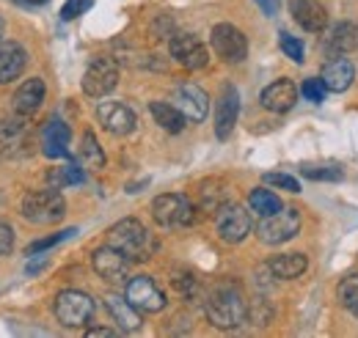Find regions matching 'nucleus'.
<instances>
[{"label":"nucleus","instance_id":"1","mask_svg":"<svg viewBox=\"0 0 358 338\" xmlns=\"http://www.w3.org/2000/svg\"><path fill=\"white\" fill-rule=\"evenodd\" d=\"M207 319L221 328V330H234L248 319V302L240 289L234 286H218L207 297Z\"/></svg>","mask_w":358,"mask_h":338},{"label":"nucleus","instance_id":"2","mask_svg":"<svg viewBox=\"0 0 358 338\" xmlns=\"http://www.w3.org/2000/svg\"><path fill=\"white\" fill-rule=\"evenodd\" d=\"M108 245H113L116 251H122L127 258H135V261L149 258L152 251H155L152 234L135 217H124V220H119L116 226L108 228Z\"/></svg>","mask_w":358,"mask_h":338},{"label":"nucleus","instance_id":"3","mask_svg":"<svg viewBox=\"0 0 358 338\" xmlns=\"http://www.w3.org/2000/svg\"><path fill=\"white\" fill-rule=\"evenodd\" d=\"M66 214V201L58 193V187H47V190H34L22 198V217L28 223L36 226H50L58 223Z\"/></svg>","mask_w":358,"mask_h":338},{"label":"nucleus","instance_id":"4","mask_svg":"<svg viewBox=\"0 0 358 338\" xmlns=\"http://www.w3.org/2000/svg\"><path fill=\"white\" fill-rule=\"evenodd\" d=\"M152 217L163 228H182L190 226L196 217V207L187 196L182 193H163L152 201Z\"/></svg>","mask_w":358,"mask_h":338},{"label":"nucleus","instance_id":"5","mask_svg":"<svg viewBox=\"0 0 358 338\" xmlns=\"http://www.w3.org/2000/svg\"><path fill=\"white\" fill-rule=\"evenodd\" d=\"M55 316L64 328H86L94 316V300L86 292L64 289L55 297Z\"/></svg>","mask_w":358,"mask_h":338},{"label":"nucleus","instance_id":"6","mask_svg":"<svg viewBox=\"0 0 358 338\" xmlns=\"http://www.w3.org/2000/svg\"><path fill=\"white\" fill-rule=\"evenodd\" d=\"M298 231H301V212L284 210V207L275 212V214L262 217V223L257 226V237H259L265 245H281V242H289Z\"/></svg>","mask_w":358,"mask_h":338},{"label":"nucleus","instance_id":"7","mask_svg":"<svg viewBox=\"0 0 358 338\" xmlns=\"http://www.w3.org/2000/svg\"><path fill=\"white\" fill-rule=\"evenodd\" d=\"M215 228H218V237H221L224 242L240 245V242L251 234L254 223H251V214L243 210V207H237V204H224L221 210L215 212Z\"/></svg>","mask_w":358,"mask_h":338},{"label":"nucleus","instance_id":"8","mask_svg":"<svg viewBox=\"0 0 358 338\" xmlns=\"http://www.w3.org/2000/svg\"><path fill=\"white\" fill-rule=\"evenodd\" d=\"M116 85H119V64L113 58H94L83 75V91L94 99H102Z\"/></svg>","mask_w":358,"mask_h":338},{"label":"nucleus","instance_id":"9","mask_svg":"<svg viewBox=\"0 0 358 338\" xmlns=\"http://www.w3.org/2000/svg\"><path fill=\"white\" fill-rule=\"evenodd\" d=\"M213 50L224 58L226 64H240L248 55V39L243 36L240 28H234L229 22H218L213 28Z\"/></svg>","mask_w":358,"mask_h":338},{"label":"nucleus","instance_id":"10","mask_svg":"<svg viewBox=\"0 0 358 338\" xmlns=\"http://www.w3.org/2000/svg\"><path fill=\"white\" fill-rule=\"evenodd\" d=\"M127 300L138 311H146V314H157L166 308V295L149 275H138L127 281Z\"/></svg>","mask_w":358,"mask_h":338},{"label":"nucleus","instance_id":"11","mask_svg":"<svg viewBox=\"0 0 358 338\" xmlns=\"http://www.w3.org/2000/svg\"><path fill=\"white\" fill-rule=\"evenodd\" d=\"M91 264L96 270L99 278L110 281V284H119V281H127V272H130V258L116 251L113 245H105V248H96L91 256Z\"/></svg>","mask_w":358,"mask_h":338},{"label":"nucleus","instance_id":"12","mask_svg":"<svg viewBox=\"0 0 358 338\" xmlns=\"http://www.w3.org/2000/svg\"><path fill=\"white\" fill-rule=\"evenodd\" d=\"M171 55L177 58L185 69H204L207 61H210L207 47L201 44L199 36H193V34H177L171 39Z\"/></svg>","mask_w":358,"mask_h":338},{"label":"nucleus","instance_id":"13","mask_svg":"<svg viewBox=\"0 0 358 338\" xmlns=\"http://www.w3.org/2000/svg\"><path fill=\"white\" fill-rule=\"evenodd\" d=\"M96 119L110 135H130L135 129V113L124 102H99Z\"/></svg>","mask_w":358,"mask_h":338},{"label":"nucleus","instance_id":"14","mask_svg":"<svg viewBox=\"0 0 358 338\" xmlns=\"http://www.w3.org/2000/svg\"><path fill=\"white\" fill-rule=\"evenodd\" d=\"M237 116H240V94H237L234 85H224L221 96H218V108H215V135H218V140H226L234 132Z\"/></svg>","mask_w":358,"mask_h":338},{"label":"nucleus","instance_id":"15","mask_svg":"<svg viewBox=\"0 0 358 338\" xmlns=\"http://www.w3.org/2000/svg\"><path fill=\"white\" fill-rule=\"evenodd\" d=\"M174 105L185 113L187 122H204L207 110H210V99L207 94L196 83H182L174 94Z\"/></svg>","mask_w":358,"mask_h":338},{"label":"nucleus","instance_id":"16","mask_svg":"<svg viewBox=\"0 0 358 338\" xmlns=\"http://www.w3.org/2000/svg\"><path fill=\"white\" fill-rule=\"evenodd\" d=\"M289 14L309 34H320L328 25V11L317 0H289Z\"/></svg>","mask_w":358,"mask_h":338},{"label":"nucleus","instance_id":"17","mask_svg":"<svg viewBox=\"0 0 358 338\" xmlns=\"http://www.w3.org/2000/svg\"><path fill=\"white\" fill-rule=\"evenodd\" d=\"M259 102H262L265 110L287 113V110H292L295 102H298V85L292 83V80H287V78H284V80H275V83H270L268 88L262 91Z\"/></svg>","mask_w":358,"mask_h":338},{"label":"nucleus","instance_id":"18","mask_svg":"<svg viewBox=\"0 0 358 338\" xmlns=\"http://www.w3.org/2000/svg\"><path fill=\"white\" fill-rule=\"evenodd\" d=\"M25 116L20 119H3L0 122V152L3 154H25V146L31 140V127L22 122Z\"/></svg>","mask_w":358,"mask_h":338},{"label":"nucleus","instance_id":"19","mask_svg":"<svg viewBox=\"0 0 358 338\" xmlns=\"http://www.w3.org/2000/svg\"><path fill=\"white\" fill-rule=\"evenodd\" d=\"M69 140H72V132L69 127L61 122V119H50L42 129V146H45V154L52 160H61V157H69Z\"/></svg>","mask_w":358,"mask_h":338},{"label":"nucleus","instance_id":"20","mask_svg":"<svg viewBox=\"0 0 358 338\" xmlns=\"http://www.w3.org/2000/svg\"><path fill=\"white\" fill-rule=\"evenodd\" d=\"M45 102V80L42 78H31L17 88L14 94V113L17 116H34Z\"/></svg>","mask_w":358,"mask_h":338},{"label":"nucleus","instance_id":"21","mask_svg":"<svg viewBox=\"0 0 358 338\" xmlns=\"http://www.w3.org/2000/svg\"><path fill=\"white\" fill-rule=\"evenodd\" d=\"M28 64L25 47L17 42H0V83H11L22 75Z\"/></svg>","mask_w":358,"mask_h":338},{"label":"nucleus","instance_id":"22","mask_svg":"<svg viewBox=\"0 0 358 338\" xmlns=\"http://www.w3.org/2000/svg\"><path fill=\"white\" fill-rule=\"evenodd\" d=\"M353 80H356V66L348 58H336V61H328L322 66V83H325L328 91L342 94V91H348L353 85Z\"/></svg>","mask_w":358,"mask_h":338},{"label":"nucleus","instance_id":"23","mask_svg":"<svg viewBox=\"0 0 358 338\" xmlns=\"http://www.w3.org/2000/svg\"><path fill=\"white\" fill-rule=\"evenodd\" d=\"M105 305H108L110 316L119 322V328H122L124 333H133V330H138V328H141V311H138L133 302L127 300V295H124V297L108 295V297H105Z\"/></svg>","mask_w":358,"mask_h":338},{"label":"nucleus","instance_id":"24","mask_svg":"<svg viewBox=\"0 0 358 338\" xmlns=\"http://www.w3.org/2000/svg\"><path fill=\"white\" fill-rule=\"evenodd\" d=\"M309 267V258L303 254H284V256H275L270 258L268 270L275 275V278H284V281H292L298 275H303Z\"/></svg>","mask_w":358,"mask_h":338},{"label":"nucleus","instance_id":"25","mask_svg":"<svg viewBox=\"0 0 358 338\" xmlns=\"http://www.w3.org/2000/svg\"><path fill=\"white\" fill-rule=\"evenodd\" d=\"M149 110H152L155 122L166 129V132H171V135L182 132V129H185V124H187L185 113L179 110L177 105H171V102H152V105H149Z\"/></svg>","mask_w":358,"mask_h":338},{"label":"nucleus","instance_id":"26","mask_svg":"<svg viewBox=\"0 0 358 338\" xmlns=\"http://www.w3.org/2000/svg\"><path fill=\"white\" fill-rule=\"evenodd\" d=\"M224 204H226L224 182H218V179L204 182V184H201V190H199V207H201L204 212H218Z\"/></svg>","mask_w":358,"mask_h":338},{"label":"nucleus","instance_id":"27","mask_svg":"<svg viewBox=\"0 0 358 338\" xmlns=\"http://www.w3.org/2000/svg\"><path fill=\"white\" fill-rule=\"evenodd\" d=\"M331 47L336 52H342V55L358 50V22H342V25H336L334 34H331Z\"/></svg>","mask_w":358,"mask_h":338},{"label":"nucleus","instance_id":"28","mask_svg":"<svg viewBox=\"0 0 358 338\" xmlns=\"http://www.w3.org/2000/svg\"><path fill=\"white\" fill-rule=\"evenodd\" d=\"M80 163L91 170L105 168V154H102V146L96 143L94 132H86L83 140H80Z\"/></svg>","mask_w":358,"mask_h":338},{"label":"nucleus","instance_id":"29","mask_svg":"<svg viewBox=\"0 0 358 338\" xmlns=\"http://www.w3.org/2000/svg\"><path fill=\"white\" fill-rule=\"evenodd\" d=\"M248 204H251V210L257 212L259 217H268V214H275V212L281 210V201H278V196L275 193H270L265 187H257V190H251V196H248Z\"/></svg>","mask_w":358,"mask_h":338},{"label":"nucleus","instance_id":"30","mask_svg":"<svg viewBox=\"0 0 358 338\" xmlns=\"http://www.w3.org/2000/svg\"><path fill=\"white\" fill-rule=\"evenodd\" d=\"M50 179V187H66V184H80L83 182V170L78 166H61V168H52L47 173Z\"/></svg>","mask_w":358,"mask_h":338},{"label":"nucleus","instance_id":"31","mask_svg":"<svg viewBox=\"0 0 358 338\" xmlns=\"http://www.w3.org/2000/svg\"><path fill=\"white\" fill-rule=\"evenodd\" d=\"M339 300H342V305L345 308H350L353 314H358V272L353 275H348L342 284H339Z\"/></svg>","mask_w":358,"mask_h":338},{"label":"nucleus","instance_id":"32","mask_svg":"<svg viewBox=\"0 0 358 338\" xmlns=\"http://www.w3.org/2000/svg\"><path fill=\"white\" fill-rule=\"evenodd\" d=\"M301 173L312 182H342V176H345L342 168H336V166H303Z\"/></svg>","mask_w":358,"mask_h":338},{"label":"nucleus","instance_id":"33","mask_svg":"<svg viewBox=\"0 0 358 338\" xmlns=\"http://www.w3.org/2000/svg\"><path fill=\"white\" fill-rule=\"evenodd\" d=\"M72 234H78L75 228H66V231H58V234H52V237H45V240H36V242H31L28 248H25V256H39L50 251V248H55L58 242H64V240H69Z\"/></svg>","mask_w":358,"mask_h":338},{"label":"nucleus","instance_id":"34","mask_svg":"<svg viewBox=\"0 0 358 338\" xmlns=\"http://www.w3.org/2000/svg\"><path fill=\"white\" fill-rule=\"evenodd\" d=\"M278 44H281L287 58H292L295 64H303V44H301V39H295L289 34H278Z\"/></svg>","mask_w":358,"mask_h":338},{"label":"nucleus","instance_id":"35","mask_svg":"<svg viewBox=\"0 0 358 338\" xmlns=\"http://www.w3.org/2000/svg\"><path fill=\"white\" fill-rule=\"evenodd\" d=\"M325 83H322V78H309V80H303V85H301V94L309 99V102H314V105H320L322 99H325Z\"/></svg>","mask_w":358,"mask_h":338},{"label":"nucleus","instance_id":"36","mask_svg":"<svg viewBox=\"0 0 358 338\" xmlns=\"http://www.w3.org/2000/svg\"><path fill=\"white\" fill-rule=\"evenodd\" d=\"M265 184L289 190V193H301V182L295 176H289V173H265Z\"/></svg>","mask_w":358,"mask_h":338},{"label":"nucleus","instance_id":"37","mask_svg":"<svg viewBox=\"0 0 358 338\" xmlns=\"http://www.w3.org/2000/svg\"><path fill=\"white\" fill-rule=\"evenodd\" d=\"M91 6H94V0H66L64 3V8H61V17L69 22V20H78L80 14H86Z\"/></svg>","mask_w":358,"mask_h":338},{"label":"nucleus","instance_id":"38","mask_svg":"<svg viewBox=\"0 0 358 338\" xmlns=\"http://www.w3.org/2000/svg\"><path fill=\"white\" fill-rule=\"evenodd\" d=\"M11 248H14V228L6 220H0V256H8Z\"/></svg>","mask_w":358,"mask_h":338},{"label":"nucleus","instance_id":"39","mask_svg":"<svg viewBox=\"0 0 358 338\" xmlns=\"http://www.w3.org/2000/svg\"><path fill=\"white\" fill-rule=\"evenodd\" d=\"M257 6L262 8V14H265V17H275V14H278L281 0H257Z\"/></svg>","mask_w":358,"mask_h":338},{"label":"nucleus","instance_id":"40","mask_svg":"<svg viewBox=\"0 0 358 338\" xmlns=\"http://www.w3.org/2000/svg\"><path fill=\"white\" fill-rule=\"evenodd\" d=\"M86 336H91V338H96V336L108 338V336H116V330H108V328H91V330H86Z\"/></svg>","mask_w":358,"mask_h":338},{"label":"nucleus","instance_id":"41","mask_svg":"<svg viewBox=\"0 0 358 338\" xmlns=\"http://www.w3.org/2000/svg\"><path fill=\"white\" fill-rule=\"evenodd\" d=\"M20 3H25V6H45L50 0H20Z\"/></svg>","mask_w":358,"mask_h":338},{"label":"nucleus","instance_id":"42","mask_svg":"<svg viewBox=\"0 0 358 338\" xmlns=\"http://www.w3.org/2000/svg\"><path fill=\"white\" fill-rule=\"evenodd\" d=\"M0 39H3V17H0Z\"/></svg>","mask_w":358,"mask_h":338}]
</instances>
